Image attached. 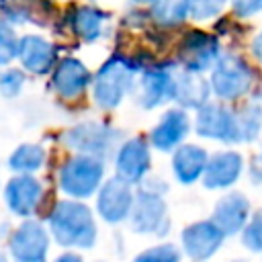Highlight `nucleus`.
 I'll list each match as a JSON object with an SVG mask.
<instances>
[{"mask_svg":"<svg viewBox=\"0 0 262 262\" xmlns=\"http://www.w3.org/2000/svg\"><path fill=\"white\" fill-rule=\"evenodd\" d=\"M92 82V74L86 68V63L74 55L61 57L53 72H51V86L53 90L66 98V100H76L80 98Z\"/></svg>","mask_w":262,"mask_h":262,"instance_id":"nucleus-7","label":"nucleus"},{"mask_svg":"<svg viewBox=\"0 0 262 262\" xmlns=\"http://www.w3.org/2000/svg\"><path fill=\"white\" fill-rule=\"evenodd\" d=\"M149 168V151L141 139H129L117 154V172L123 180L139 182Z\"/></svg>","mask_w":262,"mask_h":262,"instance_id":"nucleus-19","label":"nucleus"},{"mask_svg":"<svg viewBox=\"0 0 262 262\" xmlns=\"http://www.w3.org/2000/svg\"><path fill=\"white\" fill-rule=\"evenodd\" d=\"M131 207H133V194H131L127 180L119 176V178L108 180L102 186L100 196H98V211L106 221L117 223L125 219L131 213Z\"/></svg>","mask_w":262,"mask_h":262,"instance_id":"nucleus-16","label":"nucleus"},{"mask_svg":"<svg viewBox=\"0 0 262 262\" xmlns=\"http://www.w3.org/2000/svg\"><path fill=\"white\" fill-rule=\"evenodd\" d=\"M119 133L102 123H80L74 129L66 131L63 141L76 151L88 156H104L111 151Z\"/></svg>","mask_w":262,"mask_h":262,"instance_id":"nucleus-9","label":"nucleus"},{"mask_svg":"<svg viewBox=\"0 0 262 262\" xmlns=\"http://www.w3.org/2000/svg\"><path fill=\"white\" fill-rule=\"evenodd\" d=\"M133 6H149L154 0H129Z\"/></svg>","mask_w":262,"mask_h":262,"instance_id":"nucleus-36","label":"nucleus"},{"mask_svg":"<svg viewBox=\"0 0 262 262\" xmlns=\"http://www.w3.org/2000/svg\"><path fill=\"white\" fill-rule=\"evenodd\" d=\"M47 246V233L35 221L23 223L10 237V252L18 262H43Z\"/></svg>","mask_w":262,"mask_h":262,"instance_id":"nucleus-14","label":"nucleus"},{"mask_svg":"<svg viewBox=\"0 0 262 262\" xmlns=\"http://www.w3.org/2000/svg\"><path fill=\"white\" fill-rule=\"evenodd\" d=\"M133 227L141 233H166L168 231V217H166V205L158 190H149L143 186V190L137 196L135 209H133Z\"/></svg>","mask_w":262,"mask_h":262,"instance_id":"nucleus-12","label":"nucleus"},{"mask_svg":"<svg viewBox=\"0 0 262 262\" xmlns=\"http://www.w3.org/2000/svg\"><path fill=\"white\" fill-rule=\"evenodd\" d=\"M172 166H174V174L180 182L184 184H190L194 182L207 168V154L196 147V145H182L176 149L174 154V160H172Z\"/></svg>","mask_w":262,"mask_h":262,"instance_id":"nucleus-23","label":"nucleus"},{"mask_svg":"<svg viewBox=\"0 0 262 262\" xmlns=\"http://www.w3.org/2000/svg\"><path fill=\"white\" fill-rule=\"evenodd\" d=\"M55 262H80V258L74 256V254H63V256H59Z\"/></svg>","mask_w":262,"mask_h":262,"instance_id":"nucleus-35","label":"nucleus"},{"mask_svg":"<svg viewBox=\"0 0 262 262\" xmlns=\"http://www.w3.org/2000/svg\"><path fill=\"white\" fill-rule=\"evenodd\" d=\"M250 174H252V180H256V182H262V154H258L256 158H252Z\"/></svg>","mask_w":262,"mask_h":262,"instance_id":"nucleus-34","label":"nucleus"},{"mask_svg":"<svg viewBox=\"0 0 262 262\" xmlns=\"http://www.w3.org/2000/svg\"><path fill=\"white\" fill-rule=\"evenodd\" d=\"M53 237L63 248H90L96 237V225L90 211L74 201H61L49 215Z\"/></svg>","mask_w":262,"mask_h":262,"instance_id":"nucleus-2","label":"nucleus"},{"mask_svg":"<svg viewBox=\"0 0 262 262\" xmlns=\"http://www.w3.org/2000/svg\"><path fill=\"white\" fill-rule=\"evenodd\" d=\"M0 262H6V256H4L2 252H0Z\"/></svg>","mask_w":262,"mask_h":262,"instance_id":"nucleus-37","label":"nucleus"},{"mask_svg":"<svg viewBox=\"0 0 262 262\" xmlns=\"http://www.w3.org/2000/svg\"><path fill=\"white\" fill-rule=\"evenodd\" d=\"M111 12L96 4H74L61 14V25L66 31L82 43H96L106 33Z\"/></svg>","mask_w":262,"mask_h":262,"instance_id":"nucleus-6","label":"nucleus"},{"mask_svg":"<svg viewBox=\"0 0 262 262\" xmlns=\"http://www.w3.org/2000/svg\"><path fill=\"white\" fill-rule=\"evenodd\" d=\"M188 2H190V18L196 23L215 20L229 6V0H188Z\"/></svg>","mask_w":262,"mask_h":262,"instance_id":"nucleus-28","label":"nucleus"},{"mask_svg":"<svg viewBox=\"0 0 262 262\" xmlns=\"http://www.w3.org/2000/svg\"><path fill=\"white\" fill-rule=\"evenodd\" d=\"M174 88V66H149L141 70L139 82H137V102L143 108H154L166 100L172 98Z\"/></svg>","mask_w":262,"mask_h":262,"instance_id":"nucleus-8","label":"nucleus"},{"mask_svg":"<svg viewBox=\"0 0 262 262\" xmlns=\"http://www.w3.org/2000/svg\"><path fill=\"white\" fill-rule=\"evenodd\" d=\"M23 84H25V74L16 68H8L0 74V92L6 98L16 96L23 90Z\"/></svg>","mask_w":262,"mask_h":262,"instance_id":"nucleus-29","label":"nucleus"},{"mask_svg":"<svg viewBox=\"0 0 262 262\" xmlns=\"http://www.w3.org/2000/svg\"><path fill=\"white\" fill-rule=\"evenodd\" d=\"M141 70L135 57L125 53L111 55L92 78V96L100 108H115L135 82V74Z\"/></svg>","mask_w":262,"mask_h":262,"instance_id":"nucleus-1","label":"nucleus"},{"mask_svg":"<svg viewBox=\"0 0 262 262\" xmlns=\"http://www.w3.org/2000/svg\"><path fill=\"white\" fill-rule=\"evenodd\" d=\"M147 10L151 20L162 29H178L190 18L188 0H154Z\"/></svg>","mask_w":262,"mask_h":262,"instance_id":"nucleus-24","label":"nucleus"},{"mask_svg":"<svg viewBox=\"0 0 262 262\" xmlns=\"http://www.w3.org/2000/svg\"><path fill=\"white\" fill-rule=\"evenodd\" d=\"M221 37L217 33H209L205 29L192 27L182 33L176 43V59L184 70L190 72H207L221 57Z\"/></svg>","mask_w":262,"mask_h":262,"instance_id":"nucleus-4","label":"nucleus"},{"mask_svg":"<svg viewBox=\"0 0 262 262\" xmlns=\"http://www.w3.org/2000/svg\"><path fill=\"white\" fill-rule=\"evenodd\" d=\"M45 151L39 145H20L12 156H10V168L16 172H35L43 166Z\"/></svg>","mask_w":262,"mask_h":262,"instance_id":"nucleus-26","label":"nucleus"},{"mask_svg":"<svg viewBox=\"0 0 262 262\" xmlns=\"http://www.w3.org/2000/svg\"><path fill=\"white\" fill-rule=\"evenodd\" d=\"M190 129V121H188V115L182 111V108H170L162 115L160 123L154 127L151 131V143L166 151V149H172L176 143H180L184 139V135L188 133Z\"/></svg>","mask_w":262,"mask_h":262,"instance_id":"nucleus-18","label":"nucleus"},{"mask_svg":"<svg viewBox=\"0 0 262 262\" xmlns=\"http://www.w3.org/2000/svg\"><path fill=\"white\" fill-rule=\"evenodd\" d=\"M237 119V137L239 141H250L258 135L262 127V108L258 104H248L235 113Z\"/></svg>","mask_w":262,"mask_h":262,"instance_id":"nucleus-25","label":"nucleus"},{"mask_svg":"<svg viewBox=\"0 0 262 262\" xmlns=\"http://www.w3.org/2000/svg\"><path fill=\"white\" fill-rule=\"evenodd\" d=\"M18 45H20V37L14 25L0 18V68L10 66L18 57Z\"/></svg>","mask_w":262,"mask_h":262,"instance_id":"nucleus-27","label":"nucleus"},{"mask_svg":"<svg viewBox=\"0 0 262 262\" xmlns=\"http://www.w3.org/2000/svg\"><path fill=\"white\" fill-rule=\"evenodd\" d=\"M178 260H180V254L170 244L151 248V250H147L135 258V262H178Z\"/></svg>","mask_w":262,"mask_h":262,"instance_id":"nucleus-30","label":"nucleus"},{"mask_svg":"<svg viewBox=\"0 0 262 262\" xmlns=\"http://www.w3.org/2000/svg\"><path fill=\"white\" fill-rule=\"evenodd\" d=\"M211 94V82H207L199 72L182 70L174 72L172 100L184 108H201Z\"/></svg>","mask_w":262,"mask_h":262,"instance_id":"nucleus-17","label":"nucleus"},{"mask_svg":"<svg viewBox=\"0 0 262 262\" xmlns=\"http://www.w3.org/2000/svg\"><path fill=\"white\" fill-rule=\"evenodd\" d=\"M248 211H250V205H248L246 196L239 192H231L217 203L213 223L223 233H235L244 227V223L248 219Z\"/></svg>","mask_w":262,"mask_h":262,"instance_id":"nucleus-22","label":"nucleus"},{"mask_svg":"<svg viewBox=\"0 0 262 262\" xmlns=\"http://www.w3.org/2000/svg\"><path fill=\"white\" fill-rule=\"evenodd\" d=\"M41 184L33 176H16L6 184V205L16 215H31L41 201Z\"/></svg>","mask_w":262,"mask_h":262,"instance_id":"nucleus-20","label":"nucleus"},{"mask_svg":"<svg viewBox=\"0 0 262 262\" xmlns=\"http://www.w3.org/2000/svg\"><path fill=\"white\" fill-rule=\"evenodd\" d=\"M250 51H252L254 59L262 63V29H260V31H258V33L252 37V43H250Z\"/></svg>","mask_w":262,"mask_h":262,"instance_id":"nucleus-33","label":"nucleus"},{"mask_svg":"<svg viewBox=\"0 0 262 262\" xmlns=\"http://www.w3.org/2000/svg\"><path fill=\"white\" fill-rule=\"evenodd\" d=\"M223 235L225 233L213 221H201V223H194V225L184 229L182 244H184L186 254L192 260L201 262V260H205L217 252V248L223 242Z\"/></svg>","mask_w":262,"mask_h":262,"instance_id":"nucleus-15","label":"nucleus"},{"mask_svg":"<svg viewBox=\"0 0 262 262\" xmlns=\"http://www.w3.org/2000/svg\"><path fill=\"white\" fill-rule=\"evenodd\" d=\"M23 66V70H27L29 74L35 76H45L49 72H53L57 59V45L41 35L35 33H27L20 37V45H18V57H16Z\"/></svg>","mask_w":262,"mask_h":262,"instance_id":"nucleus-10","label":"nucleus"},{"mask_svg":"<svg viewBox=\"0 0 262 262\" xmlns=\"http://www.w3.org/2000/svg\"><path fill=\"white\" fill-rule=\"evenodd\" d=\"M196 131L203 137L221 139V141H227V143L239 141L235 113H231L229 108H225L221 104H215V102H205L199 108Z\"/></svg>","mask_w":262,"mask_h":262,"instance_id":"nucleus-11","label":"nucleus"},{"mask_svg":"<svg viewBox=\"0 0 262 262\" xmlns=\"http://www.w3.org/2000/svg\"><path fill=\"white\" fill-rule=\"evenodd\" d=\"M229 8L237 18H252L262 12V0H229Z\"/></svg>","mask_w":262,"mask_h":262,"instance_id":"nucleus-32","label":"nucleus"},{"mask_svg":"<svg viewBox=\"0 0 262 262\" xmlns=\"http://www.w3.org/2000/svg\"><path fill=\"white\" fill-rule=\"evenodd\" d=\"M242 172V156L237 151H223L213 156L211 162H207L203 182L209 188H225L231 186Z\"/></svg>","mask_w":262,"mask_h":262,"instance_id":"nucleus-21","label":"nucleus"},{"mask_svg":"<svg viewBox=\"0 0 262 262\" xmlns=\"http://www.w3.org/2000/svg\"><path fill=\"white\" fill-rule=\"evenodd\" d=\"M256 72L250 61L233 51L221 53L211 68V92L221 100H237L254 86Z\"/></svg>","mask_w":262,"mask_h":262,"instance_id":"nucleus-3","label":"nucleus"},{"mask_svg":"<svg viewBox=\"0 0 262 262\" xmlns=\"http://www.w3.org/2000/svg\"><path fill=\"white\" fill-rule=\"evenodd\" d=\"M102 178V164L96 156H78L68 160L59 170V186L74 199L90 196Z\"/></svg>","mask_w":262,"mask_h":262,"instance_id":"nucleus-5","label":"nucleus"},{"mask_svg":"<svg viewBox=\"0 0 262 262\" xmlns=\"http://www.w3.org/2000/svg\"><path fill=\"white\" fill-rule=\"evenodd\" d=\"M244 244L250 250H262V211H258L254 219L248 223L244 231Z\"/></svg>","mask_w":262,"mask_h":262,"instance_id":"nucleus-31","label":"nucleus"},{"mask_svg":"<svg viewBox=\"0 0 262 262\" xmlns=\"http://www.w3.org/2000/svg\"><path fill=\"white\" fill-rule=\"evenodd\" d=\"M55 14L51 0H0V18L18 27L33 23L35 27H47Z\"/></svg>","mask_w":262,"mask_h":262,"instance_id":"nucleus-13","label":"nucleus"}]
</instances>
